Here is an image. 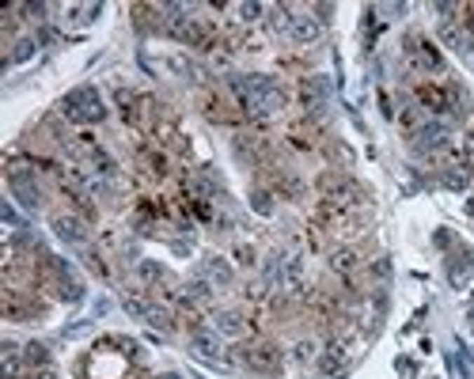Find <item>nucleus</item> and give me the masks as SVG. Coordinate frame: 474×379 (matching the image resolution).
Returning a JSON list of instances; mask_svg holds the SVG:
<instances>
[{
	"label": "nucleus",
	"mask_w": 474,
	"mask_h": 379,
	"mask_svg": "<svg viewBox=\"0 0 474 379\" xmlns=\"http://www.w3.org/2000/svg\"><path fill=\"white\" fill-rule=\"evenodd\" d=\"M231 91H236L239 106L255 118H269L285 106V91L273 76H231Z\"/></svg>",
	"instance_id": "f257e3e1"
},
{
	"label": "nucleus",
	"mask_w": 474,
	"mask_h": 379,
	"mask_svg": "<svg viewBox=\"0 0 474 379\" xmlns=\"http://www.w3.org/2000/svg\"><path fill=\"white\" fill-rule=\"evenodd\" d=\"M61 114L69 122H80V125H95L107 118V103L95 88H72L69 95L61 99Z\"/></svg>",
	"instance_id": "f03ea898"
},
{
	"label": "nucleus",
	"mask_w": 474,
	"mask_h": 379,
	"mask_svg": "<svg viewBox=\"0 0 474 379\" xmlns=\"http://www.w3.org/2000/svg\"><path fill=\"white\" fill-rule=\"evenodd\" d=\"M236 360L247 364L250 372H258V375H277L285 368V353H281L277 341H250V345H239Z\"/></svg>",
	"instance_id": "7ed1b4c3"
},
{
	"label": "nucleus",
	"mask_w": 474,
	"mask_h": 379,
	"mask_svg": "<svg viewBox=\"0 0 474 379\" xmlns=\"http://www.w3.org/2000/svg\"><path fill=\"white\" fill-rule=\"evenodd\" d=\"M315 186H319L323 201H330V205H338V209L360 205V201H365V186H360V182H353L349 174H341V171H323Z\"/></svg>",
	"instance_id": "20e7f679"
},
{
	"label": "nucleus",
	"mask_w": 474,
	"mask_h": 379,
	"mask_svg": "<svg viewBox=\"0 0 474 379\" xmlns=\"http://www.w3.org/2000/svg\"><path fill=\"white\" fill-rule=\"evenodd\" d=\"M8 186H12V193L20 198L23 209H39L42 205V190L39 182H34V174L27 163H8Z\"/></svg>",
	"instance_id": "39448f33"
},
{
	"label": "nucleus",
	"mask_w": 474,
	"mask_h": 379,
	"mask_svg": "<svg viewBox=\"0 0 474 379\" xmlns=\"http://www.w3.org/2000/svg\"><path fill=\"white\" fill-rule=\"evenodd\" d=\"M406 57H410V64L417 72H436L444 64L440 53H436V46L429 39H421V34H410V39H406Z\"/></svg>",
	"instance_id": "423d86ee"
},
{
	"label": "nucleus",
	"mask_w": 474,
	"mask_h": 379,
	"mask_svg": "<svg viewBox=\"0 0 474 379\" xmlns=\"http://www.w3.org/2000/svg\"><path fill=\"white\" fill-rule=\"evenodd\" d=\"M300 103H304V110H323L330 103V80L327 76H304L300 80Z\"/></svg>",
	"instance_id": "0eeeda50"
},
{
	"label": "nucleus",
	"mask_w": 474,
	"mask_h": 379,
	"mask_svg": "<svg viewBox=\"0 0 474 379\" xmlns=\"http://www.w3.org/2000/svg\"><path fill=\"white\" fill-rule=\"evenodd\" d=\"M440 148H448V125L444 122H425L421 129L414 133V152H440Z\"/></svg>",
	"instance_id": "6e6552de"
},
{
	"label": "nucleus",
	"mask_w": 474,
	"mask_h": 379,
	"mask_svg": "<svg viewBox=\"0 0 474 379\" xmlns=\"http://www.w3.org/2000/svg\"><path fill=\"white\" fill-rule=\"evenodd\" d=\"M50 224H53V235L65 239V243H72V247L88 243V228H83V220H80V216H72V212H57V216H53Z\"/></svg>",
	"instance_id": "1a4fd4ad"
},
{
	"label": "nucleus",
	"mask_w": 474,
	"mask_h": 379,
	"mask_svg": "<svg viewBox=\"0 0 474 379\" xmlns=\"http://www.w3.org/2000/svg\"><path fill=\"white\" fill-rule=\"evenodd\" d=\"M190 345H194V353L198 357H205V360H217L220 357V334L217 330H209V326H198V330H190Z\"/></svg>",
	"instance_id": "9d476101"
},
{
	"label": "nucleus",
	"mask_w": 474,
	"mask_h": 379,
	"mask_svg": "<svg viewBox=\"0 0 474 379\" xmlns=\"http://www.w3.org/2000/svg\"><path fill=\"white\" fill-rule=\"evenodd\" d=\"M201 273H205V281L212 289H231V284H236V270H231L224 258H205V262H201Z\"/></svg>",
	"instance_id": "9b49d317"
},
{
	"label": "nucleus",
	"mask_w": 474,
	"mask_h": 379,
	"mask_svg": "<svg viewBox=\"0 0 474 379\" xmlns=\"http://www.w3.org/2000/svg\"><path fill=\"white\" fill-rule=\"evenodd\" d=\"M417 106L433 110V114H448V84H444V88L421 84V88H417Z\"/></svg>",
	"instance_id": "f8f14e48"
},
{
	"label": "nucleus",
	"mask_w": 474,
	"mask_h": 379,
	"mask_svg": "<svg viewBox=\"0 0 474 379\" xmlns=\"http://www.w3.org/2000/svg\"><path fill=\"white\" fill-rule=\"evenodd\" d=\"M289 34H292L296 42H304V46H308V42H315V39L323 34V23H319V20H311V15H292Z\"/></svg>",
	"instance_id": "ddd939ff"
},
{
	"label": "nucleus",
	"mask_w": 474,
	"mask_h": 379,
	"mask_svg": "<svg viewBox=\"0 0 474 379\" xmlns=\"http://www.w3.org/2000/svg\"><path fill=\"white\" fill-rule=\"evenodd\" d=\"M212 330H217L220 338H243V330H247V322L239 311H220L217 322H212Z\"/></svg>",
	"instance_id": "4468645a"
},
{
	"label": "nucleus",
	"mask_w": 474,
	"mask_h": 379,
	"mask_svg": "<svg viewBox=\"0 0 474 379\" xmlns=\"http://www.w3.org/2000/svg\"><path fill=\"white\" fill-rule=\"evenodd\" d=\"M467 114H470V95L455 84V80H448V118L459 122V118H467Z\"/></svg>",
	"instance_id": "2eb2a0df"
},
{
	"label": "nucleus",
	"mask_w": 474,
	"mask_h": 379,
	"mask_svg": "<svg viewBox=\"0 0 474 379\" xmlns=\"http://www.w3.org/2000/svg\"><path fill=\"white\" fill-rule=\"evenodd\" d=\"M330 270H338V273H353V270H360V254L353 251V247H341V251H334V254H330Z\"/></svg>",
	"instance_id": "dca6fc26"
},
{
	"label": "nucleus",
	"mask_w": 474,
	"mask_h": 379,
	"mask_svg": "<svg viewBox=\"0 0 474 379\" xmlns=\"http://www.w3.org/2000/svg\"><path fill=\"white\" fill-rule=\"evenodd\" d=\"M341 360H346V345H341V341H330L327 353L319 357V372H327V375H330V372H338Z\"/></svg>",
	"instance_id": "f3484780"
},
{
	"label": "nucleus",
	"mask_w": 474,
	"mask_h": 379,
	"mask_svg": "<svg viewBox=\"0 0 474 379\" xmlns=\"http://www.w3.org/2000/svg\"><path fill=\"white\" fill-rule=\"evenodd\" d=\"M4 379H23L20 345H12V341H4Z\"/></svg>",
	"instance_id": "a211bd4d"
},
{
	"label": "nucleus",
	"mask_w": 474,
	"mask_h": 379,
	"mask_svg": "<svg viewBox=\"0 0 474 379\" xmlns=\"http://www.w3.org/2000/svg\"><path fill=\"white\" fill-rule=\"evenodd\" d=\"M186 300H194V303H205L209 300V296H212V284L205 281V277H198V281H190V284H186Z\"/></svg>",
	"instance_id": "6ab92c4d"
},
{
	"label": "nucleus",
	"mask_w": 474,
	"mask_h": 379,
	"mask_svg": "<svg viewBox=\"0 0 474 379\" xmlns=\"http://www.w3.org/2000/svg\"><path fill=\"white\" fill-rule=\"evenodd\" d=\"M144 322H148V326H156V330H163V334H167V330H171V315H167L163 308H156V303H148V311H144Z\"/></svg>",
	"instance_id": "aec40b11"
},
{
	"label": "nucleus",
	"mask_w": 474,
	"mask_h": 379,
	"mask_svg": "<svg viewBox=\"0 0 474 379\" xmlns=\"http://www.w3.org/2000/svg\"><path fill=\"white\" fill-rule=\"evenodd\" d=\"M23 360H27V364H42V368H46V360H50V353H46V345H42V341H31V345H23Z\"/></svg>",
	"instance_id": "412c9836"
},
{
	"label": "nucleus",
	"mask_w": 474,
	"mask_h": 379,
	"mask_svg": "<svg viewBox=\"0 0 474 379\" xmlns=\"http://www.w3.org/2000/svg\"><path fill=\"white\" fill-rule=\"evenodd\" d=\"M467 182H470V174L463 171L459 163H455V167H448V171H444V186H452V190H463V186H467Z\"/></svg>",
	"instance_id": "4be33fe9"
},
{
	"label": "nucleus",
	"mask_w": 474,
	"mask_h": 379,
	"mask_svg": "<svg viewBox=\"0 0 474 379\" xmlns=\"http://www.w3.org/2000/svg\"><path fill=\"white\" fill-rule=\"evenodd\" d=\"M34 46H39V42H34V39H20V42H15V50H12V53H8V61H12V64H20V61H27V57H31V53H34Z\"/></svg>",
	"instance_id": "5701e85b"
},
{
	"label": "nucleus",
	"mask_w": 474,
	"mask_h": 379,
	"mask_svg": "<svg viewBox=\"0 0 474 379\" xmlns=\"http://www.w3.org/2000/svg\"><path fill=\"white\" fill-rule=\"evenodd\" d=\"M141 277L144 281H167V270L156 266V262H141Z\"/></svg>",
	"instance_id": "b1692460"
},
{
	"label": "nucleus",
	"mask_w": 474,
	"mask_h": 379,
	"mask_svg": "<svg viewBox=\"0 0 474 379\" xmlns=\"http://www.w3.org/2000/svg\"><path fill=\"white\" fill-rule=\"evenodd\" d=\"M236 12H239V20L250 23V20H258V15H262V4H239Z\"/></svg>",
	"instance_id": "393cba45"
},
{
	"label": "nucleus",
	"mask_w": 474,
	"mask_h": 379,
	"mask_svg": "<svg viewBox=\"0 0 474 379\" xmlns=\"http://www.w3.org/2000/svg\"><path fill=\"white\" fill-rule=\"evenodd\" d=\"M372 277H376V281H387V277H391V262H387V258H379V262L372 266Z\"/></svg>",
	"instance_id": "a878e982"
},
{
	"label": "nucleus",
	"mask_w": 474,
	"mask_h": 379,
	"mask_svg": "<svg viewBox=\"0 0 474 379\" xmlns=\"http://www.w3.org/2000/svg\"><path fill=\"white\" fill-rule=\"evenodd\" d=\"M83 258H88V270H95L99 277H107V266H103V258H99L95 251H91V254H83Z\"/></svg>",
	"instance_id": "bb28decb"
},
{
	"label": "nucleus",
	"mask_w": 474,
	"mask_h": 379,
	"mask_svg": "<svg viewBox=\"0 0 474 379\" xmlns=\"http://www.w3.org/2000/svg\"><path fill=\"white\" fill-rule=\"evenodd\" d=\"M315 357V345L311 341H300V345H296V360H311Z\"/></svg>",
	"instance_id": "cd10ccee"
},
{
	"label": "nucleus",
	"mask_w": 474,
	"mask_h": 379,
	"mask_svg": "<svg viewBox=\"0 0 474 379\" xmlns=\"http://www.w3.org/2000/svg\"><path fill=\"white\" fill-rule=\"evenodd\" d=\"M250 198H255V209H258V212H269V209H273V205L266 201L269 193H262V190H258V193H250Z\"/></svg>",
	"instance_id": "c85d7f7f"
},
{
	"label": "nucleus",
	"mask_w": 474,
	"mask_h": 379,
	"mask_svg": "<svg viewBox=\"0 0 474 379\" xmlns=\"http://www.w3.org/2000/svg\"><path fill=\"white\" fill-rule=\"evenodd\" d=\"M239 262H243V266H250V262H255V251H250V247H239Z\"/></svg>",
	"instance_id": "c756f323"
},
{
	"label": "nucleus",
	"mask_w": 474,
	"mask_h": 379,
	"mask_svg": "<svg viewBox=\"0 0 474 379\" xmlns=\"http://www.w3.org/2000/svg\"><path fill=\"white\" fill-rule=\"evenodd\" d=\"M315 12H319V23H323V20H330L334 8H330V4H315Z\"/></svg>",
	"instance_id": "7c9ffc66"
},
{
	"label": "nucleus",
	"mask_w": 474,
	"mask_h": 379,
	"mask_svg": "<svg viewBox=\"0 0 474 379\" xmlns=\"http://www.w3.org/2000/svg\"><path fill=\"white\" fill-rule=\"evenodd\" d=\"M34 379H57V375H53V372H50V368H42V372H39V375H34Z\"/></svg>",
	"instance_id": "2f4dec72"
},
{
	"label": "nucleus",
	"mask_w": 474,
	"mask_h": 379,
	"mask_svg": "<svg viewBox=\"0 0 474 379\" xmlns=\"http://www.w3.org/2000/svg\"><path fill=\"white\" fill-rule=\"evenodd\" d=\"M160 379H179V375H171V372H167V375H160Z\"/></svg>",
	"instance_id": "473e14b6"
}]
</instances>
